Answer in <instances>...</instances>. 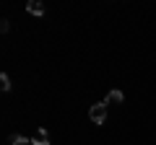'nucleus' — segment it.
<instances>
[{"label":"nucleus","instance_id":"f257e3e1","mask_svg":"<svg viewBox=\"0 0 156 145\" xmlns=\"http://www.w3.org/2000/svg\"><path fill=\"white\" fill-rule=\"evenodd\" d=\"M89 117H91V122L94 124H101L107 119V101H99V104H94L89 109Z\"/></svg>","mask_w":156,"mask_h":145},{"label":"nucleus","instance_id":"f03ea898","mask_svg":"<svg viewBox=\"0 0 156 145\" xmlns=\"http://www.w3.org/2000/svg\"><path fill=\"white\" fill-rule=\"evenodd\" d=\"M34 145H50V135H47V130H37V135L31 137Z\"/></svg>","mask_w":156,"mask_h":145},{"label":"nucleus","instance_id":"20e7f679","mask_svg":"<svg viewBox=\"0 0 156 145\" xmlns=\"http://www.w3.org/2000/svg\"><path fill=\"white\" fill-rule=\"evenodd\" d=\"M122 101H125L122 91H109L107 93V104H122Z\"/></svg>","mask_w":156,"mask_h":145},{"label":"nucleus","instance_id":"423d86ee","mask_svg":"<svg viewBox=\"0 0 156 145\" xmlns=\"http://www.w3.org/2000/svg\"><path fill=\"white\" fill-rule=\"evenodd\" d=\"M0 88H3V91H11V78H8L5 72L0 75Z\"/></svg>","mask_w":156,"mask_h":145},{"label":"nucleus","instance_id":"39448f33","mask_svg":"<svg viewBox=\"0 0 156 145\" xmlns=\"http://www.w3.org/2000/svg\"><path fill=\"white\" fill-rule=\"evenodd\" d=\"M11 145H34L29 137H21V135H16V137H11Z\"/></svg>","mask_w":156,"mask_h":145},{"label":"nucleus","instance_id":"7ed1b4c3","mask_svg":"<svg viewBox=\"0 0 156 145\" xmlns=\"http://www.w3.org/2000/svg\"><path fill=\"white\" fill-rule=\"evenodd\" d=\"M26 11L31 13V16H42L44 13V5L39 3V0H29V5H26Z\"/></svg>","mask_w":156,"mask_h":145}]
</instances>
